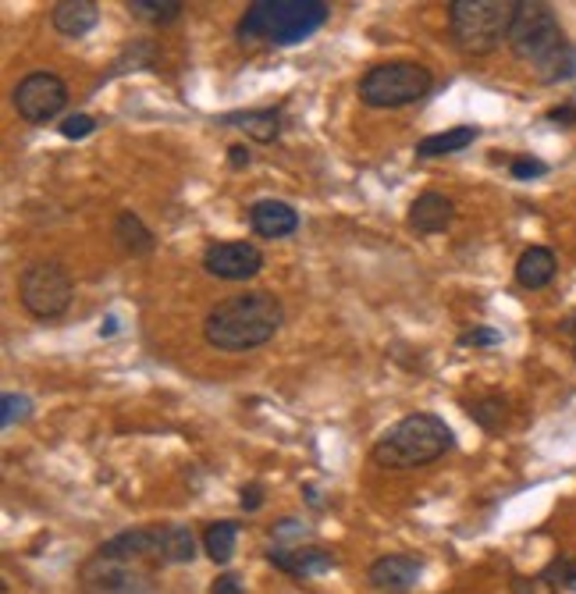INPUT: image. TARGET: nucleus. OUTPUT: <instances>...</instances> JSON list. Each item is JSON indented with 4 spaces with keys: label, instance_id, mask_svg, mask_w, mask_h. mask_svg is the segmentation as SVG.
Masks as SVG:
<instances>
[{
    "label": "nucleus",
    "instance_id": "obj_18",
    "mask_svg": "<svg viewBox=\"0 0 576 594\" xmlns=\"http://www.w3.org/2000/svg\"><path fill=\"white\" fill-rule=\"evenodd\" d=\"M477 140V129L474 125H455L449 132H434L417 143V157H445V154H459L466 150Z\"/></svg>",
    "mask_w": 576,
    "mask_h": 594
},
{
    "label": "nucleus",
    "instance_id": "obj_9",
    "mask_svg": "<svg viewBox=\"0 0 576 594\" xmlns=\"http://www.w3.org/2000/svg\"><path fill=\"white\" fill-rule=\"evenodd\" d=\"M207 275L224 278V281H246L257 278L264 267V253L253 242H213L204 253Z\"/></svg>",
    "mask_w": 576,
    "mask_h": 594
},
{
    "label": "nucleus",
    "instance_id": "obj_7",
    "mask_svg": "<svg viewBox=\"0 0 576 594\" xmlns=\"http://www.w3.org/2000/svg\"><path fill=\"white\" fill-rule=\"evenodd\" d=\"M19 300L33 317H61L72 303V275L61 264H33L19 278Z\"/></svg>",
    "mask_w": 576,
    "mask_h": 594
},
{
    "label": "nucleus",
    "instance_id": "obj_34",
    "mask_svg": "<svg viewBox=\"0 0 576 594\" xmlns=\"http://www.w3.org/2000/svg\"><path fill=\"white\" fill-rule=\"evenodd\" d=\"M562 328H566V331H569V335H576V314H573V317H569V320H566V324H562Z\"/></svg>",
    "mask_w": 576,
    "mask_h": 594
},
{
    "label": "nucleus",
    "instance_id": "obj_3",
    "mask_svg": "<svg viewBox=\"0 0 576 594\" xmlns=\"http://www.w3.org/2000/svg\"><path fill=\"white\" fill-rule=\"evenodd\" d=\"M445 449H452L449 424L434 413H413V416H402L395 427H388L370 456L378 466L413 470V466L434 463Z\"/></svg>",
    "mask_w": 576,
    "mask_h": 594
},
{
    "label": "nucleus",
    "instance_id": "obj_24",
    "mask_svg": "<svg viewBox=\"0 0 576 594\" xmlns=\"http://www.w3.org/2000/svg\"><path fill=\"white\" fill-rule=\"evenodd\" d=\"M29 410H33V402H29V399L19 396V391H8V396L0 399V424H4V427H15L19 421H25V416H29Z\"/></svg>",
    "mask_w": 576,
    "mask_h": 594
},
{
    "label": "nucleus",
    "instance_id": "obj_29",
    "mask_svg": "<svg viewBox=\"0 0 576 594\" xmlns=\"http://www.w3.org/2000/svg\"><path fill=\"white\" fill-rule=\"evenodd\" d=\"M210 594H243V580H238L235 573H224V577L213 580Z\"/></svg>",
    "mask_w": 576,
    "mask_h": 594
},
{
    "label": "nucleus",
    "instance_id": "obj_31",
    "mask_svg": "<svg viewBox=\"0 0 576 594\" xmlns=\"http://www.w3.org/2000/svg\"><path fill=\"white\" fill-rule=\"evenodd\" d=\"M228 165H232L235 171L249 168V150H246V146H232V150H228Z\"/></svg>",
    "mask_w": 576,
    "mask_h": 594
},
{
    "label": "nucleus",
    "instance_id": "obj_19",
    "mask_svg": "<svg viewBox=\"0 0 576 594\" xmlns=\"http://www.w3.org/2000/svg\"><path fill=\"white\" fill-rule=\"evenodd\" d=\"M196 556V537L189 526H164L160 531V559L164 562H193Z\"/></svg>",
    "mask_w": 576,
    "mask_h": 594
},
{
    "label": "nucleus",
    "instance_id": "obj_2",
    "mask_svg": "<svg viewBox=\"0 0 576 594\" xmlns=\"http://www.w3.org/2000/svg\"><path fill=\"white\" fill-rule=\"evenodd\" d=\"M331 8L324 0H253L246 15L238 19V39H267L274 47L303 44L328 22Z\"/></svg>",
    "mask_w": 576,
    "mask_h": 594
},
{
    "label": "nucleus",
    "instance_id": "obj_22",
    "mask_svg": "<svg viewBox=\"0 0 576 594\" xmlns=\"http://www.w3.org/2000/svg\"><path fill=\"white\" fill-rule=\"evenodd\" d=\"M538 75H541V83H566V78H573L576 75V47L566 44L562 50H555L552 58L538 64Z\"/></svg>",
    "mask_w": 576,
    "mask_h": 594
},
{
    "label": "nucleus",
    "instance_id": "obj_15",
    "mask_svg": "<svg viewBox=\"0 0 576 594\" xmlns=\"http://www.w3.org/2000/svg\"><path fill=\"white\" fill-rule=\"evenodd\" d=\"M555 267H559V260H555L552 250H548V246H530L516 260V281L524 289H544L548 281L555 278Z\"/></svg>",
    "mask_w": 576,
    "mask_h": 594
},
{
    "label": "nucleus",
    "instance_id": "obj_32",
    "mask_svg": "<svg viewBox=\"0 0 576 594\" xmlns=\"http://www.w3.org/2000/svg\"><path fill=\"white\" fill-rule=\"evenodd\" d=\"M548 121H562V125H569V121H576V107H555V111H548Z\"/></svg>",
    "mask_w": 576,
    "mask_h": 594
},
{
    "label": "nucleus",
    "instance_id": "obj_17",
    "mask_svg": "<svg viewBox=\"0 0 576 594\" xmlns=\"http://www.w3.org/2000/svg\"><path fill=\"white\" fill-rule=\"evenodd\" d=\"M114 239L122 242V250L132 253V256H150L154 253V232L143 225L139 214H132V210H122L118 214V221H114Z\"/></svg>",
    "mask_w": 576,
    "mask_h": 594
},
{
    "label": "nucleus",
    "instance_id": "obj_1",
    "mask_svg": "<svg viewBox=\"0 0 576 594\" xmlns=\"http://www.w3.org/2000/svg\"><path fill=\"white\" fill-rule=\"evenodd\" d=\"M285 324V306L271 292H243L221 300L204 320V339L221 353H249L271 342Z\"/></svg>",
    "mask_w": 576,
    "mask_h": 594
},
{
    "label": "nucleus",
    "instance_id": "obj_6",
    "mask_svg": "<svg viewBox=\"0 0 576 594\" xmlns=\"http://www.w3.org/2000/svg\"><path fill=\"white\" fill-rule=\"evenodd\" d=\"M505 44L513 47L516 58L541 64L552 58L555 50L566 47V36H562V25L548 4H538V0H516L513 25H508Z\"/></svg>",
    "mask_w": 576,
    "mask_h": 594
},
{
    "label": "nucleus",
    "instance_id": "obj_12",
    "mask_svg": "<svg viewBox=\"0 0 576 594\" xmlns=\"http://www.w3.org/2000/svg\"><path fill=\"white\" fill-rule=\"evenodd\" d=\"M452 218H455L452 199L441 196V193H424V196L413 199V207H409V228H413V232H420V235L445 232V228L452 225Z\"/></svg>",
    "mask_w": 576,
    "mask_h": 594
},
{
    "label": "nucleus",
    "instance_id": "obj_27",
    "mask_svg": "<svg viewBox=\"0 0 576 594\" xmlns=\"http://www.w3.org/2000/svg\"><path fill=\"white\" fill-rule=\"evenodd\" d=\"M499 342H502V335L491 328H474V331L459 335V346H499Z\"/></svg>",
    "mask_w": 576,
    "mask_h": 594
},
{
    "label": "nucleus",
    "instance_id": "obj_5",
    "mask_svg": "<svg viewBox=\"0 0 576 594\" xmlns=\"http://www.w3.org/2000/svg\"><path fill=\"white\" fill-rule=\"evenodd\" d=\"M431 86V69H424L417 61H388L359 78V100L367 107H406L424 100Z\"/></svg>",
    "mask_w": 576,
    "mask_h": 594
},
{
    "label": "nucleus",
    "instance_id": "obj_10",
    "mask_svg": "<svg viewBox=\"0 0 576 594\" xmlns=\"http://www.w3.org/2000/svg\"><path fill=\"white\" fill-rule=\"evenodd\" d=\"M249 225L264 239H285L299 228V214L281 199H257L249 207Z\"/></svg>",
    "mask_w": 576,
    "mask_h": 594
},
{
    "label": "nucleus",
    "instance_id": "obj_4",
    "mask_svg": "<svg viewBox=\"0 0 576 594\" xmlns=\"http://www.w3.org/2000/svg\"><path fill=\"white\" fill-rule=\"evenodd\" d=\"M513 11V0H452L449 29L455 47L463 53H474V58H485L502 39H508Z\"/></svg>",
    "mask_w": 576,
    "mask_h": 594
},
{
    "label": "nucleus",
    "instance_id": "obj_30",
    "mask_svg": "<svg viewBox=\"0 0 576 594\" xmlns=\"http://www.w3.org/2000/svg\"><path fill=\"white\" fill-rule=\"evenodd\" d=\"M264 506V488L260 484H249V488H243V509L253 512V509H260Z\"/></svg>",
    "mask_w": 576,
    "mask_h": 594
},
{
    "label": "nucleus",
    "instance_id": "obj_33",
    "mask_svg": "<svg viewBox=\"0 0 576 594\" xmlns=\"http://www.w3.org/2000/svg\"><path fill=\"white\" fill-rule=\"evenodd\" d=\"M114 331H118V320H114V317H107V324L100 328V335H114Z\"/></svg>",
    "mask_w": 576,
    "mask_h": 594
},
{
    "label": "nucleus",
    "instance_id": "obj_20",
    "mask_svg": "<svg viewBox=\"0 0 576 594\" xmlns=\"http://www.w3.org/2000/svg\"><path fill=\"white\" fill-rule=\"evenodd\" d=\"M235 542H238V523H232V520L210 523V526H207V534H204L207 556H210L213 562H221V566L235 556Z\"/></svg>",
    "mask_w": 576,
    "mask_h": 594
},
{
    "label": "nucleus",
    "instance_id": "obj_14",
    "mask_svg": "<svg viewBox=\"0 0 576 594\" xmlns=\"http://www.w3.org/2000/svg\"><path fill=\"white\" fill-rule=\"evenodd\" d=\"M50 22L61 36H86L100 22V8L93 0H61L53 4Z\"/></svg>",
    "mask_w": 576,
    "mask_h": 594
},
{
    "label": "nucleus",
    "instance_id": "obj_28",
    "mask_svg": "<svg viewBox=\"0 0 576 594\" xmlns=\"http://www.w3.org/2000/svg\"><path fill=\"white\" fill-rule=\"evenodd\" d=\"M548 165H541V160H534V157H519L513 160V174L516 179H538V174H544Z\"/></svg>",
    "mask_w": 576,
    "mask_h": 594
},
{
    "label": "nucleus",
    "instance_id": "obj_26",
    "mask_svg": "<svg viewBox=\"0 0 576 594\" xmlns=\"http://www.w3.org/2000/svg\"><path fill=\"white\" fill-rule=\"evenodd\" d=\"M93 129H97V121H93L89 114H72V118H64L61 136L64 140H86Z\"/></svg>",
    "mask_w": 576,
    "mask_h": 594
},
{
    "label": "nucleus",
    "instance_id": "obj_13",
    "mask_svg": "<svg viewBox=\"0 0 576 594\" xmlns=\"http://www.w3.org/2000/svg\"><path fill=\"white\" fill-rule=\"evenodd\" d=\"M424 566L413 556H384L370 566V584L381 591H409L417 587Z\"/></svg>",
    "mask_w": 576,
    "mask_h": 594
},
{
    "label": "nucleus",
    "instance_id": "obj_23",
    "mask_svg": "<svg viewBox=\"0 0 576 594\" xmlns=\"http://www.w3.org/2000/svg\"><path fill=\"white\" fill-rule=\"evenodd\" d=\"M505 410H508V402L502 396H485L470 407V416L485 431H499L505 424Z\"/></svg>",
    "mask_w": 576,
    "mask_h": 594
},
{
    "label": "nucleus",
    "instance_id": "obj_25",
    "mask_svg": "<svg viewBox=\"0 0 576 594\" xmlns=\"http://www.w3.org/2000/svg\"><path fill=\"white\" fill-rule=\"evenodd\" d=\"M544 580H548V587H566L576 594V559H555L552 566L544 570Z\"/></svg>",
    "mask_w": 576,
    "mask_h": 594
},
{
    "label": "nucleus",
    "instance_id": "obj_21",
    "mask_svg": "<svg viewBox=\"0 0 576 594\" xmlns=\"http://www.w3.org/2000/svg\"><path fill=\"white\" fill-rule=\"evenodd\" d=\"M128 11L136 19H146V22H154V25H168V22H175L185 4L182 0H128Z\"/></svg>",
    "mask_w": 576,
    "mask_h": 594
},
{
    "label": "nucleus",
    "instance_id": "obj_11",
    "mask_svg": "<svg viewBox=\"0 0 576 594\" xmlns=\"http://www.w3.org/2000/svg\"><path fill=\"white\" fill-rule=\"evenodd\" d=\"M267 562L292 577H317V573H328L334 566L331 551L314 548V545L310 548H274V551H267Z\"/></svg>",
    "mask_w": 576,
    "mask_h": 594
},
{
    "label": "nucleus",
    "instance_id": "obj_16",
    "mask_svg": "<svg viewBox=\"0 0 576 594\" xmlns=\"http://www.w3.org/2000/svg\"><path fill=\"white\" fill-rule=\"evenodd\" d=\"M221 125L228 129H243L249 140L257 143H274L281 132V111L274 107H264V111H243V114H224Z\"/></svg>",
    "mask_w": 576,
    "mask_h": 594
},
{
    "label": "nucleus",
    "instance_id": "obj_8",
    "mask_svg": "<svg viewBox=\"0 0 576 594\" xmlns=\"http://www.w3.org/2000/svg\"><path fill=\"white\" fill-rule=\"evenodd\" d=\"M15 111L33 121V125H47L50 118H58L69 104V86L50 72H33L15 86Z\"/></svg>",
    "mask_w": 576,
    "mask_h": 594
}]
</instances>
